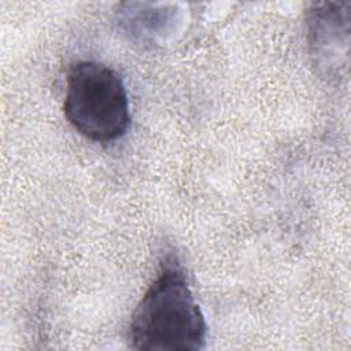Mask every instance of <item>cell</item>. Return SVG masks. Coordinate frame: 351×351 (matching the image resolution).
Returning <instances> with one entry per match:
<instances>
[{
	"instance_id": "cell-3",
	"label": "cell",
	"mask_w": 351,
	"mask_h": 351,
	"mask_svg": "<svg viewBox=\"0 0 351 351\" xmlns=\"http://www.w3.org/2000/svg\"><path fill=\"white\" fill-rule=\"evenodd\" d=\"M306 40L319 73L339 78L347 67L350 3H314L306 11Z\"/></svg>"
},
{
	"instance_id": "cell-2",
	"label": "cell",
	"mask_w": 351,
	"mask_h": 351,
	"mask_svg": "<svg viewBox=\"0 0 351 351\" xmlns=\"http://www.w3.org/2000/svg\"><path fill=\"white\" fill-rule=\"evenodd\" d=\"M63 112L85 138L96 143L118 140L130 125L129 99L121 75L93 60L73 64L67 74Z\"/></svg>"
},
{
	"instance_id": "cell-1",
	"label": "cell",
	"mask_w": 351,
	"mask_h": 351,
	"mask_svg": "<svg viewBox=\"0 0 351 351\" xmlns=\"http://www.w3.org/2000/svg\"><path fill=\"white\" fill-rule=\"evenodd\" d=\"M207 324L178 259L167 255L136 306L128 328L134 350L196 351L204 347Z\"/></svg>"
}]
</instances>
